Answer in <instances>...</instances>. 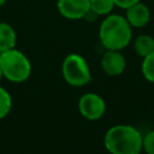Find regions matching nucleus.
<instances>
[{"label": "nucleus", "instance_id": "nucleus-17", "mask_svg": "<svg viewBox=\"0 0 154 154\" xmlns=\"http://www.w3.org/2000/svg\"><path fill=\"white\" fill-rule=\"evenodd\" d=\"M2 77H4V75H2V71H1V67H0V82H1Z\"/></svg>", "mask_w": 154, "mask_h": 154}, {"label": "nucleus", "instance_id": "nucleus-13", "mask_svg": "<svg viewBox=\"0 0 154 154\" xmlns=\"http://www.w3.org/2000/svg\"><path fill=\"white\" fill-rule=\"evenodd\" d=\"M12 107V97L10 93L0 87V119L5 118Z\"/></svg>", "mask_w": 154, "mask_h": 154}, {"label": "nucleus", "instance_id": "nucleus-6", "mask_svg": "<svg viewBox=\"0 0 154 154\" xmlns=\"http://www.w3.org/2000/svg\"><path fill=\"white\" fill-rule=\"evenodd\" d=\"M58 12L66 19H83L90 11L89 0H57Z\"/></svg>", "mask_w": 154, "mask_h": 154}, {"label": "nucleus", "instance_id": "nucleus-14", "mask_svg": "<svg viewBox=\"0 0 154 154\" xmlns=\"http://www.w3.org/2000/svg\"><path fill=\"white\" fill-rule=\"evenodd\" d=\"M142 150L146 154H154V130L148 131L142 138Z\"/></svg>", "mask_w": 154, "mask_h": 154}, {"label": "nucleus", "instance_id": "nucleus-5", "mask_svg": "<svg viewBox=\"0 0 154 154\" xmlns=\"http://www.w3.org/2000/svg\"><path fill=\"white\" fill-rule=\"evenodd\" d=\"M78 109L85 119L97 120L106 112V102L100 95L95 93H87L81 96L78 101Z\"/></svg>", "mask_w": 154, "mask_h": 154}, {"label": "nucleus", "instance_id": "nucleus-7", "mask_svg": "<svg viewBox=\"0 0 154 154\" xmlns=\"http://www.w3.org/2000/svg\"><path fill=\"white\" fill-rule=\"evenodd\" d=\"M101 67L108 76H119L126 67V60L120 51L106 49L101 58Z\"/></svg>", "mask_w": 154, "mask_h": 154}, {"label": "nucleus", "instance_id": "nucleus-8", "mask_svg": "<svg viewBox=\"0 0 154 154\" xmlns=\"http://www.w3.org/2000/svg\"><path fill=\"white\" fill-rule=\"evenodd\" d=\"M124 17L132 28H143L150 20V10L147 5L138 1L125 10Z\"/></svg>", "mask_w": 154, "mask_h": 154}, {"label": "nucleus", "instance_id": "nucleus-9", "mask_svg": "<svg viewBox=\"0 0 154 154\" xmlns=\"http://www.w3.org/2000/svg\"><path fill=\"white\" fill-rule=\"evenodd\" d=\"M17 34L13 26L6 22H0V53L16 47Z\"/></svg>", "mask_w": 154, "mask_h": 154}, {"label": "nucleus", "instance_id": "nucleus-11", "mask_svg": "<svg viewBox=\"0 0 154 154\" xmlns=\"http://www.w3.org/2000/svg\"><path fill=\"white\" fill-rule=\"evenodd\" d=\"M90 11L96 16H107L116 7L114 0H89Z\"/></svg>", "mask_w": 154, "mask_h": 154}, {"label": "nucleus", "instance_id": "nucleus-12", "mask_svg": "<svg viewBox=\"0 0 154 154\" xmlns=\"http://www.w3.org/2000/svg\"><path fill=\"white\" fill-rule=\"evenodd\" d=\"M142 75L148 81L154 83V52L143 58L142 61Z\"/></svg>", "mask_w": 154, "mask_h": 154}, {"label": "nucleus", "instance_id": "nucleus-2", "mask_svg": "<svg viewBox=\"0 0 154 154\" xmlns=\"http://www.w3.org/2000/svg\"><path fill=\"white\" fill-rule=\"evenodd\" d=\"M142 138L143 136L135 126L118 124L106 131L103 143L111 154H140Z\"/></svg>", "mask_w": 154, "mask_h": 154}, {"label": "nucleus", "instance_id": "nucleus-16", "mask_svg": "<svg viewBox=\"0 0 154 154\" xmlns=\"http://www.w3.org/2000/svg\"><path fill=\"white\" fill-rule=\"evenodd\" d=\"M6 1H7V0H0V7H2V6L6 4Z\"/></svg>", "mask_w": 154, "mask_h": 154}, {"label": "nucleus", "instance_id": "nucleus-10", "mask_svg": "<svg viewBox=\"0 0 154 154\" xmlns=\"http://www.w3.org/2000/svg\"><path fill=\"white\" fill-rule=\"evenodd\" d=\"M134 48L140 57H147L148 54L154 52V37L148 34H142L137 36L134 42Z\"/></svg>", "mask_w": 154, "mask_h": 154}, {"label": "nucleus", "instance_id": "nucleus-4", "mask_svg": "<svg viewBox=\"0 0 154 154\" xmlns=\"http://www.w3.org/2000/svg\"><path fill=\"white\" fill-rule=\"evenodd\" d=\"M61 73L65 82L72 87H82L91 81V72L87 60L77 53L65 57L61 65Z\"/></svg>", "mask_w": 154, "mask_h": 154}, {"label": "nucleus", "instance_id": "nucleus-1", "mask_svg": "<svg viewBox=\"0 0 154 154\" xmlns=\"http://www.w3.org/2000/svg\"><path fill=\"white\" fill-rule=\"evenodd\" d=\"M99 38L106 49L122 51L132 38V26L124 16L109 13L100 24Z\"/></svg>", "mask_w": 154, "mask_h": 154}, {"label": "nucleus", "instance_id": "nucleus-3", "mask_svg": "<svg viewBox=\"0 0 154 154\" xmlns=\"http://www.w3.org/2000/svg\"><path fill=\"white\" fill-rule=\"evenodd\" d=\"M0 67L4 77L13 83H22L31 75L30 60L16 48L0 53Z\"/></svg>", "mask_w": 154, "mask_h": 154}, {"label": "nucleus", "instance_id": "nucleus-15", "mask_svg": "<svg viewBox=\"0 0 154 154\" xmlns=\"http://www.w3.org/2000/svg\"><path fill=\"white\" fill-rule=\"evenodd\" d=\"M138 1H141V0H114V4H116L117 7H120V8L126 10L128 7L132 6L134 4L138 2Z\"/></svg>", "mask_w": 154, "mask_h": 154}]
</instances>
